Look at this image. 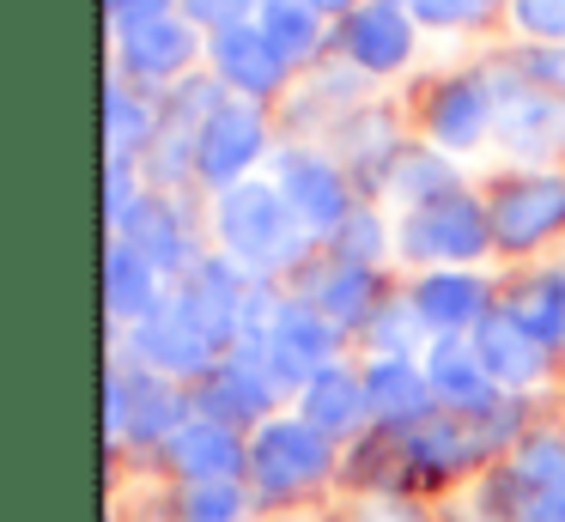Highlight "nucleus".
Returning a JSON list of instances; mask_svg holds the SVG:
<instances>
[{
    "mask_svg": "<svg viewBox=\"0 0 565 522\" xmlns=\"http://www.w3.org/2000/svg\"><path fill=\"white\" fill-rule=\"evenodd\" d=\"M274 152H280V146H274L268 104L232 97L195 140V189H207V194L237 189V182H249L256 164H274Z\"/></svg>",
    "mask_w": 565,
    "mask_h": 522,
    "instance_id": "9b49d317",
    "label": "nucleus"
},
{
    "mask_svg": "<svg viewBox=\"0 0 565 522\" xmlns=\"http://www.w3.org/2000/svg\"><path fill=\"white\" fill-rule=\"evenodd\" d=\"M359 371H365L371 425H383V432H407V425L438 413V395H431V376L419 359H365Z\"/></svg>",
    "mask_w": 565,
    "mask_h": 522,
    "instance_id": "b1692460",
    "label": "nucleus"
},
{
    "mask_svg": "<svg viewBox=\"0 0 565 522\" xmlns=\"http://www.w3.org/2000/svg\"><path fill=\"white\" fill-rule=\"evenodd\" d=\"M207 73L244 104H280L286 92L298 85V73L274 55V43L262 36V24H232V31L207 36Z\"/></svg>",
    "mask_w": 565,
    "mask_h": 522,
    "instance_id": "a211bd4d",
    "label": "nucleus"
},
{
    "mask_svg": "<svg viewBox=\"0 0 565 522\" xmlns=\"http://www.w3.org/2000/svg\"><path fill=\"white\" fill-rule=\"evenodd\" d=\"M419 31H468V24L504 19V0H407Z\"/></svg>",
    "mask_w": 565,
    "mask_h": 522,
    "instance_id": "473e14b6",
    "label": "nucleus"
},
{
    "mask_svg": "<svg viewBox=\"0 0 565 522\" xmlns=\"http://www.w3.org/2000/svg\"><path fill=\"white\" fill-rule=\"evenodd\" d=\"M207 237L220 255L244 262L249 274H262V279H292L298 267L317 255V237L298 231V219L286 213L274 177L268 182L249 177L225 194H207Z\"/></svg>",
    "mask_w": 565,
    "mask_h": 522,
    "instance_id": "f257e3e1",
    "label": "nucleus"
},
{
    "mask_svg": "<svg viewBox=\"0 0 565 522\" xmlns=\"http://www.w3.org/2000/svg\"><path fill=\"white\" fill-rule=\"evenodd\" d=\"M274 189H280L286 213L298 219V231L317 237V249L359 206V189H353V177H347V164L334 152H322V146H310V140H292V146L274 152Z\"/></svg>",
    "mask_w": 565,
    "mask_h": 522,
    "instance_id": "0eeeda50",
    "label": "nucleus"
},
{
    "mask_svg": "<svg viewBox=\"0 0 565 522\" xmlns=\"http://www.w3.org/2000/svg\"><path fill=\"white\" fill-rule=\"evenodd\" d=\"M116 237H122L128 249L147 255V262L171 279V286L201 262V255H207V243H201V219H195V206H189V194L147 189V201L128 213V225L116 231Z\"/></svg>",
    "mask_w": 565,
    "mask_h": 522,
    "instance_id": "f3484780",
    "label": "nucleus"
},
{
    "mask_svg": "<svg viewBox=\"0 0 565 522\" xmlns=\"http://www.w3.org/2000/svg\"><path fill=\"white\" fill-rule=\"evenodd\" d=\"M499 468L511 473V480L523 486L529 498L559 492V486H565V425H529Z\"/></svg>",
    "mask_w": 565,
    "mask_h": 522,
    "instance_id": "c85d7f7f",
    "label": "nucleus"
},
{
    "mask_svg": "<svg viewBox=\"0 0 565 522\" xmlns=\"http://www.w3.org/2000/svg\"><path fill=\"white\" fill-rule=\"evenodd\" d=\"M298 419H310L322 437H334V444H353V437H365V432H371L365 371H359L353 359L317 371V376L305 383V395H298Z\"/></svg>",
    "mask_w": 565,
    "mask_h": 522,
    "instance_id": "5701e85b",
    "label": "nucleus"
},
{
    "mask_svg": "<svg viewBox=\"0 0 565 522\" xmlns=\"http://www.w3.org/2000/svg\"><path fill=\"white\" fill-rule=\"evenodd\" d=\"M189 395H195L201 419H220V425H232V432H256V425H268L274 413H280V401H286L280 383H274V371H268L262 334L244 340V347H232L195 388H189Z\"/></svg>",
    "mask_w": 565,
    "mask_h": 522,
    "instance_id": "f8f14e48",
    "label": "nucleus"
},
{
    "mask_svg": "<svg viewBox=\"0 0 565 522\" xmlns=\"http://www.w3.org/2000/svg\"><path fill=\"white\" fill-rule=\"evenodd\" d=\"M504 61L516 67L523 85H535L547 97H565V43H511Z\"/></svg>",
    "mask_w": 565,
    "mask_h": 522,
    "instance_id": "72a5a7b5",
    "label": "nucleus"
},
{
    "mask_svg": "<svg viewBox=\"0 0 565 522\" xmlns=\"http://www.w3.org/2000/svg\"><path fill=\"white\" fill-rule=\"evenodd\" d=\"M468 340H475L480 364H487V376L504 388V395H523V388H529V383H541V376L553 371V359H559V352H553L541 334H529V328L516 322V316L504 310V303H492V310L480 316V328H475Z\"/></svg>",
    "mask_w": 565,
    "mask_h": 522,
    "instance_id": "412c9836",
    "label": "nucleus"
},
{
    "mask_svg": "<svg viewBox=\"0 0 565 522\" xmlns=\"http://www.w3.org/2000/svg\"><path fill=\"white\" fill-rule=\"evenodd\" d=\"M164 298H171V279L140 249H128L122 237H104V310H110V328L147 322Z\"/></svg>",
    "mask_w": 565,
    "mask_h": 522,
    "instance_id": "a878e982",
    "label": "nucleus"
},
{
    "mask_svg": "<svg viewBox=\"0 0 565 522\" xmlns=\"http://www.w3.org/2000/svg\"><path fill=\"white\" fill-rule=\"evenodd\" d=\"M347 347H353V340H347L341 328H334L310 298H298V291H286L280 310H274V322L262 328V352H268V371H274V383H280V395H292V401L305 395V383H310L317 371L341 364V359H347Z\"/></svg>",
    "mask_w": 565,
    "mask_h": 522,
    "instance_id": "9d476101",
    "label": "nucleus"
},
{
    "mask_svg": "<svg viewBox=\"0 0 565 522\" xmlns=\"http://www.w3.org/2000/svg\"><path fill=\"white\" fill-rule=\"evenodd\" d=\"M256 7L262 0H183V19L195 24L201 36H213V31H232V24H249Z\"/></svg>",
    "mask_w": 565,
    "mask_h": 522,
    "instance_id": "e433bc0d",
    "label": "nucleus"
},
{
    "mask_svg": "<svg viewBox=\"0 0 565 522\" xmlns=\"http://www.w3.org/2000/svg\"><path fill=\"white\" fill-rule=\"evenodd\" d=\"M110 340H116V347H122L135 364L171 376V383H189V388H195L201 376L213 371V364H220V352H213L207 334H201V328L189 322L183 310H177V298H164L159 310H152L147 322H135V328H110Z\"/></svg>",
    "mask_w": 565,
    "mask_h": 522,
    "instance_id": "2eb2a0df",
    "label": "nucleus"
},
{
    "mask_svg": "<svg viewBox=\"0 0 565 522\" xmlns=\"http://www.w3.org/2000/svg\"><path fill=\"white\" fill-rule=\"evenodd\" d=\"M492 121H499V104H492V85H487L480 67L431 73V79L419 85V97H414V134L426 146H438L444 158L487 146Z\"/></svg>",
    "mask_w": 565,
    "mask_h": 522,
    "instance_id": "6e6552de",
    "label": "nucleus"
},
{
    "mask_svg": "<svg viewBox=\"0 0 565 522\" xmlns=\"http://www.w3.org/2000/svg\"><path fill=\"white\" fill-rule=\"evenodd\" d=\"M516 43H565V0H504Z\"/></svg>",
    "mask_w": 565,
    "mask_h": 522,
    "instance_id": "f704fd0d",
    "label": "nucleus"
},
{
    "mask_svg": "<svg viewBox=\"0 0 565 522\" xmlns=\"http://www.w3.org/2000/svg\"><path fill=\"white\" fill-rule=\"evenodd\" d=\"M256 24H262V36L274 43V55H280L298 79L334 61V19H322L310 0H262Z\"/></svg>",
    "mask_w": 565,
    "mask_h": 522,
    "instance_id": "393cba45",
    "label": "nucleus"
},
{
    "mask_svg": "<svg viewBox=\"0 0 565 522\" xmlns=\"http://www.w3.org/2000/svg\"><path fill=\"white\" fill-rule=\"evenodd\" d=\"M487 213H492V249L523 262L541 255L547 243L565 237V170L559 164H516L487 182Z\"/></svg>",
    "mask_w": 565,
    "mask_h": 522,
    "instance_id": "39448f33",
    "label": "nucleus"
},
{
    "mask_svg": "<svg viewBox=\"0 0 565 522\" xmlns=\"http://www.w3.org/2000/svg\"><path fill=\"white\" fill-rule=\"evenodd\" d=\"M171 12H183V0H104L110 31H128V24H147V19H171Z\"/></svg>",
    "mask_w": 565,
    "mask_h": 522,
    "instance_id": "4c0bfd02",
    "label": "nucleus"
},
{
    "mask_svg": "<svg viewBox=\"0 0 565 522\" xmlns=\"http://www.w3.org/2000/svg\"><path fill=\"white\" fill-rule=\"evenodd\" d=\"M456 189H468L462 170H456L438 146H426V140H407L402 152L390 158V170H383V201H395L402 213H407V206L438 201V194H456Z\"/></svg>",
    "mask_w": 565,
    "mask_h": 522,
    "instance_id": "cd10ccee",
    "label": "nucleus"
},
{
    "mask_svg": "<svg viewBox=\"0 0 565 522\" xmlns=\"http://www.w3.org/2000/svg\"><path fill=\"white\" fill-rule=\"evenodd\" d=\"M256 510L244 480H201L171 492V522H244Z\"/></svg>",
    "mask_w": 565,
    "mask_h": 522,
    "instance_id": "7c9ffc66",
    "label": "nucleus"
},
{
    "mask_svg": "<svg viewBox=\"0 0 565 522\" xmlns=\"http://www.w3.org/2000/svg\"><path fill=\"white\" fill-rule=\"evenodd\" d=\"M414 49H419V24L407 7L365 0L359 12L334 19V61L353 67L359 79H390V73H402L414 61Z\"/></svg>",
    "mask_w": 565,
    "mask_h": 522,
    "instance_id": "dca6fc26",
    "label": "nucleus"
},
{
    "mask_svg": "<svg viewBox=\"0 0 565 522\" xmlns=\"http://www.w3.org/2000/svg\"><path fill=\"white\" fill-rule=\"evenodd\" d=\"M286 291L310 298V303H317V310L359 347V334L371 328V316H377L402 286L390 279V267H347V262H329V255L317 249L292 279H286Z\"/></svg>",
    "mask_w": 565,
    "mask_h": 522,
    "instance_id": "4468645a",
    "label": "nucleus"
},
{
    "mask_svg": "<svg viewBox=\"0 0 565 522\" xmlns=\"http://www.w3.org/2000/svg\"><path fill=\"white\" fill-rule=\"evenodd\" d=\"M140 201H147V170H140V158H110L104 152V231L116 237Z\"/></svg>",
    "mask_w": 565,
    "mask_h": 522,
    "instance_id": "2f4dec72",
    "label": "nucleus"
},
{
    "mask_svg": "<svg viewBox=\"0 0 565 522\" xmlns=\"http://www.w3.org/2000/svg\"><path fill=\"white\" fill-rule=\"evenodd\" d=\"M189 419H195L189 383H171V376L135 364L110 340V371H104V432H110V449L128 444V449H152L159 456Z\"/></svg>",
    "mask_w": 565,
    "mask_h": 522,
    "instance_id": "7ed1b4c3",
    "label": "nucleus"
},
{
    "mask_svg": "<svg viewBox=\"0 0 565 522\" xmlns=\"http://www.w3.org/2000/svg\"><path fill=\"white\" fill-rule=\"evenodd\" d=\"M329 522H431V516L407 492H365V498H353V510H341Z\"/></svg>",
    "mask_w": 565,
    "mask_h": 522,
    "instance_id": "c9c22d12",
    "label": "nucleus"
},
{
    "mask_svg": "<svg viewBox=\"0 0 565 522\" xmlns=\"http://www.w3.org/2000/svg\"><path fill=\"white\" fill-rule=\"evenodd\" d=\"M419 364H426V376H431L438 413L475 419V413H487V407H499V401H504V388L487 376V364H480V352H475V340H468V334L431 340V347L419 352Z\"/></svg>",
    "mask_w": 565,
    "mask_h": 522,
    "instance_id": "4be33fe9",
    "label": "nucleus"
},
{
    "mask_svg": "<svg viewBox=\"0 0 565 522\" xmlns=\"http://www.w3.org/2000/svg\"><path fill=\"white\" fill-rule=\"evenodd\" d=\"M310 7H317L322 19H347V12H359L365 0H310Z\"/></svg>",
    "mask_w": 565,
    "mask_h": 522,
    "instance_id": "58836bf2",
    "label": "nucleus"
},
{
    "mask_svg": "<svg viewBox=\"0 0 565 522\" xmlns=\"http://www.w3.org/2000/svg\"><path fill=\"white\" fill-rule=\"evenodd\" d=\"M492 85V104H499V121H492V140L516 158V164H553L565 152V97H547L535 85L516 79V67L504 55L480 61Z\"/></svg>",
    "mask_w": 565,
    "mask_h": 522,
    "instance_id": "1a4fd4ad",
    "label": "nucleus"
},
{
    "mask_svg": "<svg viewBox=\"0 0 565 522\" xmlns=\"http://www.w3.org/2000/svg\"><path fill=\"white\" fill-rule=\"evenodd\" d=\"M322 255L329 262H347V267H390L395 255V225L377 213L371 201H359L353 213L341 219V225L322 237Z\"/></svg>",
    "mask_w": 565,
    "mask_h": 522,
    "instance_id": "c756f323",
    "label": "nucleus"
},
{
    "mask_svg": "<svg viewBox=\"0 0 565 522\" xmlns=\"http://www.w3.org/2000/svg\"><path fill=\"white\" fill-rule=\"evenodd\" d=\"M256 286H262V274H249L244 262L207 249V255H201V262L171 286V298H177V310H183L189 322L201 328V334H207V347L225 359L232 347L256 340Z\"/></svg>",
    "mask_w": 565,
    "mask_h": 522,
    "instance_id": "423d86ee",
    "label": "nucleus"
},
{
    "mask_svg": "<svg viewBox=\"0 0 565 522\" xmlns=\"http://www.w3.org/2000/svg\"><path fill=\"white\" fill-rule=\"evenodd\" d=\"M407 303L426 322L431 340L444 334H475L480 316L499 303V286H492L480 267H426V274H407Z\"/></svg>",
    "mask_w": 565,
    "mask_h": 522,
    "instance_id": "6ab92c4d",
    "label": "nucleus"
},
{
    "mask_svg": "<svg viewBox=\"0 0 565 522\" xmlns=\"http://www.w3.org/2000/svg\"><path fill=\"white\" fill-rule=\"evenodd\" d=\"M159 121H164L159 92L122 79V73L104 79V152L110 158H140L152 146V134H159Z\"/></svg>",
    "mask_w": 565,
    "mask_h": 522,
    "instance_id": "bb28decb",
    "label": "nucleus"
},
{
    "mask_svg": "<svg viewBox=\"0 0 565 522\" xmlns=\"http://www.w3.org/2000/svg\"><path fill=\"white\" fill-rule=\"evenodd\" d=\"M341 473V444L322 437L310 419L298 413H274L268 425L249 432V468L244 486L256 498V510H286V504H305L310 492Z\"/></svg>",
    "mask_w": 565,
    "mask_h": 522,
    "instance_id": "f03ea898",
    "label": "nucleus"
},
{
    "mask_svg": "<svg viewBox=\"0 0 565 522\" xmlns=\"http://www.w3.org/2000/svg\"><path fill=\"white\" fill-rule=\"evenodd\" d=\"M377 7H407V0H377Z\"/></svg>",
    "mask_w": 565,
    "mask_h": 522,
    "instance_id": "ea45409f",
    "label": "nucleus"
},
{
    "mask_svg": "<svg viewBox=\"0 0 565 522\" xmlns=\"http://www.w3.org/2000/svg\"><path fill=\"white\" fill-rule=\"evenodd\" d=\"M159 461L164 473H171L177 486H201V480H244V468H249V432H232V425H220V419H189L183 432L171 437V444L159 449Z\"/></svg>",
    "mask_w": 565,
    "mask_h": 522,
    "instance_id": "aec40b11",
    "label": "nucleus"
},
{
    "mask_svg": "<svg viewBox=\"0 0 565 522\" xmlns=\"http://www.w3.org/2000/svg\"><path fill=\"white\" fill-rule=\"evenodd\" d=\"M207 67V36L171 12V19H147L128 24V31H110V73L147 85V92H171L177 79Z\"/></svg>",
    "mask_w": 565,
    "mask_h": 522,
    "instance_id": "ddd939ff",
    "label": "nucleus"
},
{
    "mask_svg": "<svg viewBox=\"0 0 565 522\" xmlns=\"http://www.w3.org/2000/svg\"><path fill=\"white\" fill-rule=\"evenodd\" d=\"M492 249V213L480 189H456L438 194L426 206H407L395 213V262L426 274V267H475Z\"/></svg>",
    "mask_w": 565,
    "mask_h": 522,
    "instance_id": "20e7f679",
    "label": "nucleus"
}]
</instances>
